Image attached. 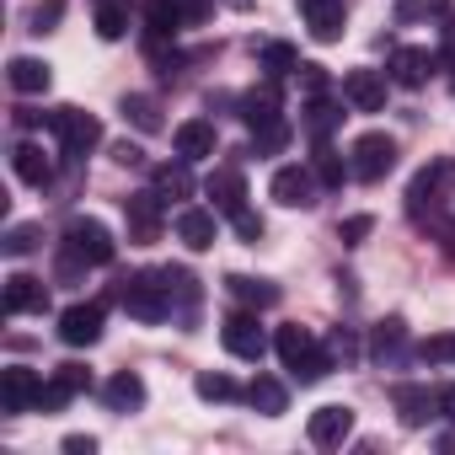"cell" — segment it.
<instances>
[{
    "mask_svg": "<svg viewBox=\"0 0 455 455\" xmlns=\"http://www.w3.org/2000/svg\"><path fill=\"white\" fill-rule=\"evenodd\" d=\"M214 145H220V134H214L209 118H188V124H177V156H182V161H209Z\"/></svg>",
    "mask_w": 455,
    "mask_h": 455,
    "instance_id": "obj_17",
    "label": "cell"
},
{
    "mask_svg": "<svg viewBox=\"0 0 455 455\" xmlns=\"http://www.w3.org/2000/svg\"><path fill=\"white\" fill-rule=\"evenodd\" d=\"M391 402H396V418L407 423V428H423L434 412H439V402L428 396V386H412V380H402V386H391Z\"/></svg>",
    "mask_w": 455,
    "mask_h": 455,
    "instance_id": "obj_14",
    "label": "cell"
},
{
    "mask_svg": "<svg viewBox=\"0 0 455 455\" xmlns=\"http://www.w3.org/2000/svg\"><path fill=\"white\" fill-rule=\"evenodd\" d=\"M242 118H247V129H252V134H258V129H274V124H284V113H279V92H274V81L242 97Z\"/></svg>",
    "mask_w": 455,
    "mask_h": 455,
    "instance_id": "obj_21",
    "label": "cell"
},
{
    "mask_svg": "<svg viewBox=\"0 0 455 455\" xmlns=\"http://www.w3.org/2000/svg\"><path fill=\"white\" fill-rule=\"evenodd\" d=\"M300 17H306L316 44H338L343 22H348V6H343V0H300Z\"/></svg>",
    "mask_w": 455,
    "mask_h": 455,
    "instance_id": "obj_11",
    "label": "cell"
},
{
    "mask_svg": "<svg viewBox=\"0 0 455 455\" xmlns=\"http://www.w3.org/2000/svg\"><path fill=\"white\" fill-rule=\"evenodd\" d=\"M231 6H236V12H247V6H252V0H231Z\"/></svg>",
    "mask_w": 455,
    "mask_h": 455,
    "instance_id": "obj_51",
    "label": "cell"
},
{
    "mask_svg": "<svg viewBox=\"0 0 455 455\" xmlns=\"http://www.w3.org/2000/svg\"><path fill=\"white\" fill-rule=\"evenodd\" d=\"M306 434H311V444H322V450H338V444L354 434V407H343V402H327V407H316V412H311V423H306Z\"/></svg>",
    "mask_w": 455,
    "mask_h": 455,
    "instance_id": "obj_10",
    "label": "cell"
},
{
    "mask_svg": "<svg viewBox=\"0 0 455 455\" xmlns=\"http://www.w3.org/2000/svg\"><path fill=\"white\" fill-rule=\"evenodd\" d=\"M49 129L65 140V156H70V161H81V156L102 140V124H97L92 113H81V108H54V113H49Z\"/></svg>",
    "mask_w": 455,
    "mask_h": 455,
    "instance_id": "obj_4",
    "label": "cell"
},
{
    "mask_svg": "<svg viewBox=\"0 0 455 455\" xmlns=\"http://www.w3.org/2000/svg\"><path fill=\"white\" fill-rule=\"evenodd\" d=\"M44 306H49L44 279H33V274H12V279H6V316H33V311H44Z\"/></svg>",
    "mask_w": 455,
    "mask_h": 455,
    "instance_id": "obj_15",
    "label": "cell"
},
{
    "mask_svg": "<svg viewBox=\"0 0 455 455\" xmlns=\"http://www.w3.org/2000/svg\"><path fill=\"white\" fill-rule=\"evenodd\" d=\"M6 81H12V92H22V97H44L49 92V65L44 60H33V54H17L12 65H6Z\"/></svg>",
    "mask_w": 455,
    "mask_h": 455,
    "instance_id": "obj_20",
    "label": "cell"
},
{
    "mask_svg": "<svg viewBox=\"0 0 455 455\" xmlns=\"http://www.w3.org/2000/svg\"><path fill=\"white\" fill-rule=\"evenodd\" d=\"M231 225H236V236H242V242H263V220H258L252 209H242V214H231Z\"/></svg>",
    "mask_w": 455,
    "mask_h": 455,
    "instance_id": "obj_45",
    "label": "cell"
},
{
    "mask_svg": "<svg viewBox=\"0 0 455 455\" xmlns=\"http://www.w3.org/2000/svg\"><path fill=\"white\" fill-rule=\"evenodd\" d=\"M118 306L140 322H166L172 316V284L166 274H129L118 284Z\"/></svg>",
    "mask_w": 455,
    "mask_h": 455,
    "instance_id": "obj_1",
    "label": "cell"
},
{
    "mask_svg": "<svg viewBox=\"0 0 455 455\" xmlns=\"http://www.w3.org/2000/svg\"><path fill=\"white\" fill-rule=\"evenodd\" d=\"M54 380H60V386H65L70 396H81V391L92 386V375H86V364H60V370H54Z\"/></svg>",
    "mask_w": 455,
    "mask_h": 455,
    "instance_id": "obj_41",
    "label": "cell"
},
{
    "mask_svg": "<svg viewBox=\"0 0 455 455\" xmlns=\"http://www.w3.org/2000/svg\"><path fill=\"white\" fill-rule=\"evenodd\" d=\"M316 188H322V177H316L311 166H279L268 193H274L284 209H311V204H316Z\"/></svg>",
    "mask_w": 455,
    "mask_h": 455,
    "instance_id": "obj_9",
    "label": "cell"
},
{
    "mask_svg": "<svg viewBox=\"0 0 455 455\" xmlns=\"http://www.w3.org/2000/svg\"><path fill=\"white\" fill-rule=\"evenodd\" d=\"M327 348H332V359H343V364H348V359H359V338H354V332H348V327H338V332H332V343H327Z\"/></svg>",
    "mask_w": 455,
    "mask_h": 455,
    "instance_id": "obj_44",
    "label": "cell"
},
{
    "mask_svg": "<svg viewBox=\"0 0 455 455\" xmlns=\"http://www.w3.org/2000/svg\"><path fill=\"white\" fill-rule=\"evenodd\" d=\"M161 193L150 188V193H129L124 198V220H129V242L134 247H150V242H161Z\"/></svg>",
    "mask_w": 455,
    "mask_h": 455,
    "instance_id": "obj_7",
    "label": "cell"
},
{
    "mask_svg": "<svg viewBox=\"0 0 455 455\" xmlns=\"http://www.w3.org/2000/svg\"><path fill=\"white\" fill-rule=\"evenodd\" d=\"M311 172L322 177V188H343V177H354V172L343 166V156H338L327 140H316V150H311Z\"/></svg>",
    "mask_w": 455,
    "mask_h": 455,
    "instance_id": "obj_30",
    "label": "cell"
},
{
    "mask_svg": "<svg viewBox=\"0 0 455 455\" xmlns=\"http://www.w3.org/2000/svg\"><path fill=\"white\" fill-rule=\"evenodd\" d=\"M177 28H182L177 0H150V6H145V38H150V49H161L166 38H177Z\"/></svg>",
    "mask_w": 455,
    "mask_h": 455,
    "instance_id": "obj_23",
    "label": "cell"
},
{
    "mask_svg": "<svg viewBox=\"0 0 455 455\" xmlns=\"http://www.w3.org/2000/svg\"><path fill=\"white\" fill-rule=\"evenodd\" d=\"M450 172H455L450 161H434V166H423V172L412 177V188H407V209H412V214H423V204H434V193H439V182H444Z\"/></svg>",
    "mask_w": 455,
    "mask_h": 455,
    "instance_id": "obj_26",
    "label": "cell"
},
{
    "mask_svg": "<svg viewBox=\"0 0 455 455\" xmlns=\"http://www.w3.org/2000/svg\"><path fill=\"white\" fill-rule=\"evenodd\" d=\"M444 0H402L396 6V22H423V17H439Z\"/></svg>",
    "mask_w": 455,
    "mask_h": 455,
    "instance_id": "obj_38",
    "label": "cell"
},
{
    "mask_svg": "<svg viewBox=\"0 0 455 455\" xmlns=\"http://www.w3.org/2000/svg\"><path fill=\"white\" fill-rule=\"evenodd\" d=\"M274 348H279V359H284V370H295L311 348H316V338L306 332V327H279V338H274Z\"/></svg>",
    "mask_w": 455,
    "mask_h": 455,
    "instance_id": "obj_31",
    "label": "cell"
},
{
    "mask_svg": "<svg viewBox=\"0 0 455 455\" xmlns=\"http://www.w3.org/2000/svg\"><path fill=\"white\" fill-rule=\"evenodd\" d=\"M252 145H258V156H274V150H284V145H290V124L258 129V134H252Z\"/></svg>",
    "mask_w": 455,
    "mask_h": 455,
    "instance_id": "obj_40",
    "label": "cell"
},
{
    "mask_svg": "<svg viewBox=\"0 0 455 455\" xmlns=\"http://www.w3.org/2000/svg\"><path fill=\"white\" fill-rule=\"evenodd\" d=\"M102 402H108V407H113V412H134V407H140V402H145V380H140V375H129V370H124V375H113V380H108V386H102Z\"/></svg>",
    "mask_w": 455,
    "mask_h": 455,
    "instance_id": "obj_27",
    "label": "cell"
},
{
    "mask_svg": "<svg viewBox=\"0 0 455 455\" xmlns=\"http://www.w3.org/2000/svg\"><path fill=\"white\" fill-rule=\"evenodd\" d=\"M300 81H306V92L316 97V92H327V70L322 65H300Z\"/></svg>",
    "mask_w": 455,
    "mask_h": 455,
    "instance_id": "obj_46",
    "label": "cell"
},
{
    "mask_svg": "<svg viewBox=\"0 0 455 455\" xmlns=\"http://www.w3.org/2000/svg\"><path fill=\"white\" fill-rule=\"evenodd\" d=\"M220 343L231 348L236 359H247V364H258L268 354V338L258 327V311H231V316H225V327H220Z\"/></svg>",
    "mask_w": 455,
    "mask_h": 455,
    "instance_id": "obj_5",
    "label": "cell"
},
{
    "mask_svg": "<svg viewBox=\"0 0 455 455\" xmlns=\"http://www.w3.org/2000/svg\"><path fill=\"white\" fill-rule=\"evenodd\" d=\"M225 290H231L242 306H252V311H268V306H279V290H274L268 279H247V274H231V279H225Z\"/></svg>",
    "mask_w": 455,
    "mask_h": 455,
    "instance_id": "obj_25",
    "label": "cell"
},
{
    "mask_svg": "<svg viewBox=\"0 0 455 455\" xmlns=\"http://www.w3.org/2000/svg\"><path fill=\"white\" fill-rule=\"evenodd\" d=\"M428 76H434V54H428V49H391V81H396V86L418 92Z\"/></svg>",
    "mask_w": 455,
    "mask_h": 455,
    "instance_id": "obj_16",
    "label": "cell"
},
{
    "mask_svg": "<svg viewBox=\"0 0 455 455\" xmlns=\"http://www.w3.org/2000/svg\"><path fill=\"white\" fill-rule=\"evenodd\" d=\"M204 193L214 198V209H220V214H242V209H247V182H242V172H236V166H214V172H209V182H204Z\"/></svg>",
    "mask_w": 455,
    "mask_h": 455,
    "instance_id": "obj_12",
    "label": "cell"
},
{
    "mask_svg": "<svg viewBox=\"0 0 455 455\" xmlns=\"http://www.w3.org/2000/svg\"><path fill=\"white\" fill-rule=\"evenodd\" d=\"M44 375L28 370V364H12V370H0V407L6 412H33L44 402Z\"/></svg>",
    "mask_w": 455,
    "mask_h": 455,
    "instance_id": "obj_6",
    "label": "cell"
},
{
    "mask_svg": "<svg viewBox=\"0 0 455 455\" xmlns=\"http://www.w3.org/2000/svg\"><path fill=\"white\" fill-rule=\"evenodd\" d=\"M60 17H65V0H44V6L33 12V33H54Z\"/></svg>",
    "mask_w": 455,
    "mask_h": 455,
    "instance_id": "obj_43",
    "label": "cell"
},
{
    "mask_svg": "<svg viewBox=\"0 0 455 455\" xmlns=\"http://www.w3.org/2000/svg\"><path fill=\"white\" fill-rule=\"evenodd\" d=\"M450 65H455V60H450Z\"/></svg>",
    "mask_w": 455,
    "mask_h": 455,
    "instance_id": "obj_52",
    "label": "cell"
},
{
    "mask_svg": "<svg viewBox=\"0 0 455 455\" xmlns=\"http://www.w3.org/2000/svg\"><path fill=\"white\" fill-rule=\"evenodd\" d=\"M402 348H407V322H402V316H386V322L375 327V338H370V354H375L380 364H396Z\"/></svg>",
    "mask_w": 455,
    "mask_h": 455,
    "instance_id": "obj_24",
    "label": "cell"
},
{
    "mask_svg": "<svg viewBox=\"0 0 455 455\" xmlns=\"http://www.w3.org/2000/svg\"><path fill=\"white\" fill-rule=\"evenodd\" d=\"M332 364H338V359H332V348H311L290 375H295L300 386H316V380H327V375H332Z\"/></svg>",
    "mask_w": 455,
    "mask_h": 455,
    "instance_id": "obj_34",
    "label": "cell"
},
{
    "mask_svg": "<svg viewBox=\"0 0 455 455\" xmlns=\"http://www.w3.org/2000/svg\"><path fill=\"white\" fill-rule=\"evenodd\" d=\"M113 252H118V242H113V231H108L102 220L76 214V220L65 225V258H76V263H86V268H108Z\"/></svg>",
    "mask_w": 455,
    "mask_h": 455,
    "instance_id": "obj_2",
    "label": "cell"
},
{
    "mask_svg": "<svg viewBox=\"0 0 455 455\" xmlns=\"http://www.w3.org/2000/svg\"><path fill=\"white\" fill-rule=\"evenodd\" d=\"M391 166H396V140H391V134H359V140H354V150H348L354 182H380Z\"/></svg>",
    "mask_w": 455,
    "mask_h": 455,
    "instance_id": "obj_3",
    "label": "cell"
},
{
    "mask_svg": "<svg viewBox=\"0 0 455 455\" xmlns=\"http://www.w3.org/2000/svg\"><path fill=\"white\" fill-rule=\"evenodd\" d=\"M338 118H343V113H338V102H327L322 92L306 102V129H311V140H327V134L338 129Z\"/></svg>",
    "mask_w": 455,
    "mask_h": 455,
    "instance_id": "obj_33",
    "label": "cell"
},
{
    "mask_svg": "<svg viewBox=\"0 0 455 455\" xmlns=\"http://www.w3.org/2000/svg\"><path fill=\"white\" fill-rule=\"evenodd\" d=\"M444 49H450V60H455V17L444 22Z\"/></svg>",
    "mask_w": 455,
    "mask_h": 455,
    "instance_id": "obj_50",
    "label": "cell"
},
{
    "mask_svg": "<svg viewBox=\"0 0 455 455\" xmlns=\"http://www.w3.org/2000/svg\"><path fill=\"white\" fill-rule=\"evenodd\" d=\"M263 70H268V81H279V76L300 70V54L290 44H263Z\"/></svg>",
    "mask_w": 455,
    "mask_h": 455,
    "instance_id": "obj_35",
    "label": "cell"
},
{
    "mask_svg": "<svg viewBox=\"0 0 455 455\" xmlns=\"http://www.w3.org/2000/svg\"><path fill=\"white\" fill-rule=\"evenodd\" d=\"M65 455H97V439L92 434H70L65 439Z\"/></svg>",
    "mask_w": 455,
    "mask_h": 455,
    "instance_id": "obj_47",
    "label": "cell"
},
{
    "mask_svg": "<svg viewBox=\"0 0 455 455\" xmlns=\"http://www.w3.org/2000/svg\"><path fill=\"white\" fill-rule=\"evenodd\" d=\"M434 402H439V412L455 423V380H450V386H439V391H434Z\"/></svg>",
    "mask_w": 455,
    "mask_h": 455,
    "instance_id": "obj_49",
    "label": "cell"
},
{
    "mask_svg": "<svg viewBox=\"0 0 455 455\" xmlns=\"http://www.w3.org/2000/svg\"><path fill=\"white\" fill-rule=\"evenodd\" d=\"M370 231H375V220H370V214H348V220L338 225V242H348V247H359V242H364Z\"/></svg>",
    "mask_w": 455,
    "mask_h": 455,
    "instance_id": "obj_39",
    "label": "cell"
},
{
    "mask_svg": "<svg viewBox=\"0 0 455 455\" xmlns=\"http://www.w3.org/2000/svg\"><path fill=\"white\" fill-rule=\"evenodd\" d=\"M102 300H76V306H65L60 311V343H70V348H92L97 338H102Z\"/></svg>",
    "mask_w": 455,
    "mask_h": 455,
    "instance_id": "obj_8",
    "label": "cell"
},
{
    "mask_svg": "<svg viewBox=\"0 0 455 455\" xmlns=\"http://www.w3.org/2000/svg\"><path fill=\"white\" fill-rule=\"evenodd\" d=\"M247 402H252L263 418H279V412L290 407V391H284V380H274V375H258V380H252V391H247Z\"/></svg>",
    "mask_w": 455,
    "mask_h": 455,
    "instance_id": "obj_28",
    "label": "cell"
},
{
    "mask_svg": "<svg viewBox=\"0 0 455 455\" xmlns=\"http://www.w3.org/2000/svg\"><path fill=\"white\" fill-rule=\"evenodd\" d=\"M177 242L188 252H209L214 247V209H182L177 214Z\"/></svg>",
    "mask_w": 455,
    "mask_h": 455,
    "instance_id": "obj_19",
    "label": "cell"
},
{
    "mask_svg": "<svg viewBox=\"0 0 455 455\" xmlns=\"http://www.w3.org/2000/svg\"><path fill=\"white\" fill-rule=\"evenodd\" d=\"M113 161H118V166H140V161H145V150H140V145H129V140H124V145H118V150H113Z\"/></svg>",
    "mask_w": 455,
    "mask_h": 455,
    "instance_id": "obj_48",
    "label": "cell"
},
{
    "mask_svg": "<svg viewBox=\"0 0 455 455\" xmlns=\"http://www.w3.org/2000/svg\"><path fill=\"white\" fill-rule=\"evenodd\" d=\"M124 33H129V6L124 0H97V38L118 44Z\"/></svg>",
    "mask_w": 455,
    "mask_h": 455,
    "instance_id": "obj_32",
    "label": "cell"
},
{
    "mask_svg": "<svg viewBox=\"0 0 455 455\" xmlns=\"http://www.w3.org/2000/svg\"><path fill=\"white\" fill-rule=\"evenodd\" d=\"M418 354H423L428 364H450V359H455V338H444V332H439V338H428Z\"/></svg>",
    "mask_w": 455,
    "mask_h": 455,
    "instance_id": "obj_42",
    "label": "cell"
},
{
    "mask_svg": "<svg viewBox=\"0 0 455 455\" xmlns=\"http://www.w3.org/2000/svg\"><path fill=\"white\" fill-rule=\"evenodd\" d=\"M124 118L140 129V134H161V102L156 97H145V92H134V97H124Z\"/></svg>",
    "mask_w": 455,
    "mask_h": 455,
    "instance_id": "obj_29",
    "label": "cell"
},
{
    "mask_svg": "<svg viewBox=\"0 0 455 455\" xmlns=\"http://www.w3.org/2000/svg\"><path fill=\"white\" fill-rule=\"evenodd\" d=\"M343 97H348L359 113H380V108H386V76H380V70H348V76H343Z\"/></svg>",
    "mask_w": 455,
    "mask_h": 455,
    "instance_id": "obj_13",
    "label": "cell"
},
{
    "mask_svg": "<svg viewBox=\"0 0 455 455\" xmlns=\"http://www.w3.org/2000/svg\"><path fill=\"white\" fill-rule=\"evenodd\" d=\"M38 247V225H12L6 231V258H28Z\"/></svg>",
    "mask_w": 455,
    "mask_h": 455,
    "instance_id": "obj_37",
    "label": "cell"
},
{
    "mask_svg": "<svg viewBox=\"0 0 455 455\" xmlns=\"http://www.w3.org/2000/svg\"><path fill=\"white\" fill-rule=\"evenodd\" d=\"M193 391H198L204 402H236V380H231V375H214V370H204V375L193 380Z\"/></svg>",
    "mask_w": 455,
    "mask_h": 455,
    "instance_id": "obj_36",
    "label": "cell"
},
{
    "mask_svg": "<svg viewBox=\"0 0 455 455\" xmlns=\"http://www.w3.org/2000/svg\"><path fill=\"white\" fill-rule=\"evenodd\" d=\"M193 161H161L156 172H150V188L161 193V198H193V172H188Z\"/></svg>",
    "mask_w": 455,
    "mask_h": 455,
    "instance_id": "obj_22",
    "label": "cell"
},
{
    "mask_svg": "<svg viewBox=\"0 0 455 455\" xmlns=\"http://www.w3.org/2000/svg\"><path fill=\"white\" fill-rule=\"evenodd\" d=\"M12 172H17L28 188H49V182H54V161H49L44 145H33V140H22V145L12 150Z\"/></svg>",
    "mask_w": 455,
    "mask_h": 455,
    "instance_id": "obj_18",
    "label": "cell"
}]
</instances>
